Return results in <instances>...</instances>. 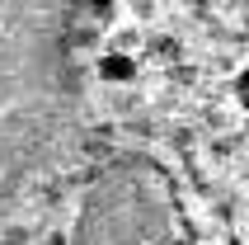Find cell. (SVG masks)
<instances>
[{
    "instance_id": "obj_1",
    "label": "cell",
    "mask_w": 249,
    "mask_h": 245,
    "mask_svg": "<svg viewBox=\"0 0 249 245\" xmlns=\"http://www.w3.org/2000/svg\"><path fill=\"white\" fill-rule=\"evenodd\" d=\"M71 38L66 5H0V222L71 142L80 109Z\"/></svg>"
},
{
    "instance_id": "obj_2",
    "label": "cell",
    "mask_w": 249,
    "mask_h": 245,
    "mask_svg": "<svg viewBox=\"0 0 249 245\" xmlns=\"http://www.w3.org/2000/svg\"><path fill=\"white\" fill-rule=\"evenodd\" d=\"M75 245H188L165 170L146 156L113 161L85 193Z\"/></svg>"
},
{
    "instance_id": "obj_3",
    "label": "cell",
    "mask_w": 249,
    "mask_h": 245,
    "mask_svg": "<svg viewBox=\"0 0 249 245\" xmlns=\"http://www.w3.org/2000/svg\"><path fill=\"white\" fill-rule=\"evenodd\" d=\"M99 76L113 81V85H123V81L137 76V61H132L127 52H104V57H99Z\"/></svg>"
},
{
    "instance_id": "obj_4",
    "label": "cell",
    "mask_w": 249,
    "mask_h": 245,
    "mask_svg": "<svg viewBox=\"0 0 249 245\" xmlns=\"http://www.w3.org/2000/svg\"><path fill=\"white\" fill-rule=\"evenodd\" d=\"M235 90H240V104H249V66L240 71V81H235Z\"/></svg>"
}]
</instances>
